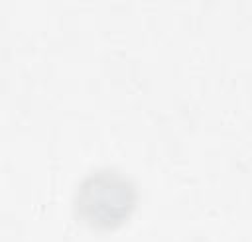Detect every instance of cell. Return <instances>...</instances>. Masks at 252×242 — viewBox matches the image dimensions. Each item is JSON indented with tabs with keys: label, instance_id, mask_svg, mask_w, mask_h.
Instances as JSON below:
<instances>
[{
	"label": "cell",
	"instance_id": "obj_1",
	"mask_svg": "<svg viewBox=\"0 0 252 242\" xmlns=\"http://www.w3.org/2000/svg\"><path fill=\"white\" fill-rule=\"evenodd\" d=\"M136 203L134 187L114 171H100L85 179L77 193V214L91 226L114 228L128 218Z\"/></svg>",
	"mask_w": 252,
	"mask_h": 242
}]
</instances>
